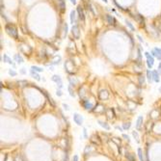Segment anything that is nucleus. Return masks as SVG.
Segmentation results:
<instances>
[{"instance_id":"1","label":"nucleus","mask_w":161,"mask_h":161,"mask_svg":"<svg viewBox=\"0 0 161 161\" xmlns=\"http://www.w3.org/2000/svg\"><path fill=\"white\" fill-rule=\"evenodd\" d=\"M5 31L7 32V34H8L10 37H12V38H14V39H15V40L18 39L17 30H16L15 26H14L13 24H10V23L6 24V26H5Z\"/></svg>"},{"instance_id":"2","label":"nucleus","mask_w":161,"mask_h":161,"mask_svg":"<svg viewBox=\"0 0 161 161\" xmlns=\"http://www.w3.org/2000/svg\"><path fill=\"white\" fill-rule=\"evenodd\" d=\"M145 56L147 58V66H148V69L152 70L154 65V57L150 54L149 52H145Z\"/></svg>"},{"instance_id":"3","label":"nucleus","mask_w":161,"mask_h":161,"mask_svg":"<svg viewBox=\"0 0 161 161\" xmlns=\"http://www.w3.org/2000/svg\"><path fill=\"white\" fill-rule=\"evenodd\" d=\"M72 35L76 40L80 39V30H79V27L76 24H73V27H72Z\"/></svg>"},{"instance_id":"4","label":"nucleus","mask_w":161,"mask_h":161,"mask_svg":"<svg viewBox=\"0 0 161 161\" xmlns=\"http://www.w3.org/2000/svg\"><path fill=\"white\" fill-rule=\"evenodd\" d=\"M51 80L57 84L58 89H62V88H63V82H62V78H61L60 75H58V74H54V75L51 77Z\"/></svg>"},{"instance_id":"5","label":"nucleus","mask_w":161,"mask_h":161,"mask_svg":"<svg viewBox=\"0 0 161 161\" xmlns=\"http://www.w3.org/2000/svg\"><path fill=\"white\" fill-rule=\"evenodd\" d=\"M83 121H84V119H83V117L81 116L80 114H78V113H73V122H74L78 126H81V125L83 124Z\"/></svg>"},{"instance_id":"6","label":"nucleus","mask_w":161,"mask_h":161,"mask_svg":"<svg viewBox=\"0 0 161 161\" xmlns=\"http://www.w3.org/2000/svg\"><path fill=\"white\" fill-rule=\"evenodd\" d=\"M151 54L155 57L157 60L161 61V48L160 47H154L151 50Z\"/></svg>"},{"instance_id":"7","label":"nucleus","mask_w":161,"mask_h":161,"mask_svg":"<svg viewBox=\"0 0 161 161\" xmlns=\"http://www.w3.org/2000/svg\"><path fill=\"white\" fill-rule=\"evenodd\" d=\"M2 60H3V62H5V63H7V64H9V65H11L13 68H15V64L14 63V61L7 55V54H4L3 55V57H2Z\"/></svg>"},{"instance_id":"8","label":"nucleus","mask_w":161,"mask_h":161,"mask_svg":"<svg viewBox=\"0 0 161 161\" xmlns=\"http://www.w3.org/2000/svg\"><path fill=\"white\" fill-rule=\"evenodd\" d=\"M80 103H82L83 107H84L87 111L92 110V108H93V105H92V104L89 102V100H87V99H82V100H80Z\"/></svg>"},{"instance_id":"9","label":"nucleus","mask_w":161,"mask_h":161,"mask_svg":"<svg viewBox=\"0 0 161 161\" xmlns=\"http://www.w3.org/2000/svg\"><path fill=\"white\" fill-rule=\"evenodd\" d=\"M76 12H77V15H78L79 19H81L82 21H84V20H85V14H84L83 9H82V7H81V6H77Z\"/></svg>"},{"instance_id":"10","label":"nucleus","mask_w":161,"mask_h":161,"mask_svg":"<svg viewBox=\"0 0 161 161\" xmlns=\"http://www.w3.org/2000/svg\"><path fill=\"white\" fill-rule=\"evenodd\" d=\"M70 20H71V23H72L73 25L76 23V12H75L74 10H72V11H71Z\"/></svg>"},{"instance_id":"11","label":"nucleus","mask_w":161,"mask_h":161,"mask_svg":"<svg viewBox=\"0 0 161 161\" xmlns=\"http://www.w3.org/2000/svg\"><path fill=\"white\" fill-rule=\"evenodd\" d=\"M143 121H144V118H143V116H139V117L137 118L136 124H135V127H136V129H137V130H140V128H141V125L143 124Z\"/></svg>"},{"instance_id":"12","label":"nucleus","mask_w":161,"mask_h":161,"mask_svg":"<svg viewBox=\"0 0 161 161\" xmlns=\"http://www.w3.org/2000/svg\"><path fill=\"white\" fill-rule=\"evenodd\" d=\"M160 73H158V71H153V77H154V82L155 83H158L160 81Z\"/></svg>"},{"instance_id":"13","label":"nucleus","mask_w":161,"mask_h":161,"mask_svg":"<svg viewBox=\"0 0 161 161\" xmlns=\"http://www.w3.org/2000/svg\"><path fill=\"white\" fill-rule=\"evenodd\" d=\"M30 75L34 78V79H36L37 81H41L42 79H41V76L39 75V73H37V72H35L34 70H30Z\"/></svg>"},{"instance_id":"14","label":"nucleus","mask_w":161,"mask_h":161,"mask_svg":"<svg viewBox=\"0 0 161 161\" xmlns=\"http://www.w3.org/2000/svg\"><path fill=\"white\" fill-rule=\"evenodd\" d=\"M44 95H45V97L47 98V100H48V102L50 103V105L51 106H53V107H55L56 106V103H55V101L53 100V98L51 97V96H49V95L47 94V92H45V91H44Z\"/></svg>"},{"instance_id":"15","label":"nucleus","mask_w":161,"mask_h":161,"mask_svg":"<svg viewBox=\"0 0 161 161\" xmlns=\"http://www.w3.org/2000/svg\"><path fill=\"white\" fill-rule=\"evenodd\" d=\"M106 20H107L108 24H110V25L116 24V19H115V17L112 16V15H106Z\"/></svg>"},{"instance_id":"16","label":"nucleus","mask_w":161,"mask_h":161,"mask_svg":"<svg viewBox=\"0 0 161 161\" xmlns=\"http://www.w3.org/2000/svg\"><path fill=\"white\" fill-rule=\"evenodd\" d=\"M14 59H15V61L17 64H23V63H24V59L22 58V56H21L20 54H15V55L14 56Z\"/></svg>"},{"instance_id":"17","label":"nucleus","mask_w":161,"mask_h":161,"mask_svg":"<svg viewBox=\"0 0 161 161\" xmlns=\"http://www.w3.org/2000/svg\"><path fill=\"white\" fill-rule=\"evenodd\" d=\"M58 4H59L60 11L62 13H65V11H66V2H65V0H58Z\"/></svg>"},{"instance_id":"18","label":"nucleus","mask_w":161,"mask_h":161,"mask_svg":"<svg viewBox=\"0 0 161 161\" xmlns=\"http://www.w3.org/2000/svg\"><path fill=\"white\" fill-rule=\"evenodd\" d=\"M97 123H98V124L101 126V127H103L104 129H106V130H110V126H109V124H107V123H104V122H102V121H97Z\"/></svg>"},{"instance_id":"19","label":"nucleus","mask_w":161,"mask_h":161,"mask_svg":"<svg viewBox=\"0 0 161 161\" xmlns=\"http://www.w3.org/2000/svg\"><path fill=\"white\" fill-rule=\"evenodd\" d=\"M147 79L148 81L150 82V83H152L153 81H154V77H153V72L149 69V70H147Z\"/></svg>"},{"instance_id":"20","label":"nucleus","mask_w":161,"mask_h":161,"mask_svg":"<svg viewBox=\"0 0 161 161\" xmlns=\"http://www.w3.org/2000/svg\"><path fill=\"white\" fill-rule=\"evenodd\" d=\"M55 58V60L54 61H52L50 64H51V66H56V65H59L60 63H61V56H55L54 57Z\"/></svg>"},{"instance_id":"21","label":"nucleus","mask_w":161,"mask_h":161,"mask_svg":"<svg viewBox=\"0 0 161 161\" xmlns=\"http://www.w3.org/2000/svg\"><path fill=\"white\" fill-rule=\"evenodd\" d=\"M137 153H138V157L140 161H145V157H144V154H143V151L141 148H138L137 150Z\"/></svg>"},{"instance_id":"22","label":"nucleus","mask_w":161,"mask_h":161,"mask_svg":"<svg viewBox=\"0 0 161 161\" xmlns=\"http://www.w3.org/2000/svg\"><path fill=\"white\" fill-rule=\"evenodd\" d=\"M125 157H126V159L128 161H135L134 155L132 154H130V153H125Z\"/></svg>"},{"instance_id":"23","label":"nucleus","mask_w":161,"mask_h":161,"mask_svg":"<svg viewBox=\"0 0 161 161\" xmlns=\"http://www.w3.org/2000/svg\"><path fill=\"white\" fill-rule=\"evenodd\" d=\"M146 78H147V77H145L143 74H140V75H139V77H138L139 84H140V85H144V84H145V82H146Z\"/></svg>"},{"instance_id":"24","label":"nucleus","mask_w":161,"mask_h":161,"mask_svg":"<svg viewBox=\"0 0 161 161\" xmlns=\"http://www.w3.org/2000/svg\"><path fill=\"white\" fill-rule=\"evenodd\" d=\"M69 81H70V86H72V87H74L77 83V80L74 77H69Z\"/></svg>"},{"instance_id":"25","label":"nucleus","mask_w":161,"mask_h":161,"mask_svg":"<svg viewBox=\"0 0 161 161\" xmlns=\"http://www.w3.org/2000/svg\"><path fill=\"white\" fill-rule=\"evenodd\" d=\"M31 69H32V70H34V71H35V72H37V73H43V72H44L43 68H40V67H38V66H32V67H31Z\"/></svg>"},{"instance_id":"26","label":"nucleus","mask_w":161,"mask_h":161,"mask_svg":"<svg viewBox=\"0 0 161 161\" xmlns=\"http://www.w3.org/2000/svg\"><path fill=\"white\" fill-rule=\"evenodd\" d=\"M136 19L138 20V22H139L140 24H144V17H143V15H136Z\"/></svg>"},{"instance_id":"27","label":"nucleus","mask_w":161,"mask_h":161,"mask_svg":"<svg viewBox=\"0 0 161 161\" xmlns=\"http://www.w3.org/2000/svg\"><path fill=\"white\" fill-rule=\"evenodd\" d=\"M125 24H126V26H127V27H129V28L131 29V31H135L134 26H133V25H132V23H131L130 21H128L127 19H125Z\"/></svg>"},{"instance_id":"28","label":"nucleus","mask_w":161,"mask_h":161,"mask_svg":"<svg viewBox=\"0 0 161 161\" xmlns=\"http://www.w3.org/2000/svg\"><path fill=\"white\" fill-rule=\"evenodd\" d=\"M68 32H69V25H68V23L66 22V23L64 24V37H67Z\"/></svg>"},{"instance_id":"29","label":"nucleus","mask_w":161,"mask_h":161,"mask_svg":"<svg viewBox=\"0 0 161 161\" xmlns=\"http://www.w3.org/2000/svg\"><path fill=\"white\" fill-rule=\"evenodd\" d=\"M132 136H133V138L136 140V142L137 143H139L140 141H139V135H138V133H137V131H132Z\"/></svg>"},{"instance_id":"30","label":"nucleus","mask_w":161,"mask_h":161,"mask_svg":"<svg viewBox=\"0 0 161 161\" xmlns=\"http://www.w3.org/2000/svg\"><path fill=\"white\" fill-rule=\"evenodd\" d=\"M68 90H69L70 95L73 96V97H74V96H75V94H74V92H73V87H72V86H69V87H68Z\"/></svg>"},{"instance_id":"31","label":"nucleus","mask_w":161,"mask_h":161,"mask_svg":"<svg viewBox=\"0 0 161 161\" xmlns=\"http://www.w3.org/2000/svg\"><path fill=\"white\" fill-rule=\"evenodd\" d=\"M130 126H131V124H130V123H124V124H123V128L125 129V130H128V129L130 128Z\"/></svg>"},{"instance_id":"32","label":"nucleus","mask_w":161,"mask_h":161,"mask_svg":"<svg viewBox=\"0 0 161 161\" xmlns=\"http://www.w3.org/2000/svg\"><path fill=\"white\" fill-rule=\"evenodd\" d=\"M8 73H9L11 76H13V77L16 76V74H17V73H16V72H15V71H14V70H12V69L8 71Z\"/></svg>"},{"instance_id":"33","label":"nucleus","mask_w":161,"mask_h":161,"mask_svg":"<svg viewBox=\"0 0 161 161\" xmlns=\"http://www.w3.org/2000/svg\"><path fill=\"white\" fill-rule=\"evenodd\" d=\"M113 2H114V4H115V5H116V7H117V8H118V9H120V10H122V11H125V10H124V8H123V7H122V6H121V5H119V4H118V3H117V1H115V0H114V1H113Z\"/></svg>"},{"instance_id":"34","label":"nucleus","mask_w":161,"mask_h":161,"mask_svg":"<svg viewBox=\"0 0 161 161\" xmlns=\"http://www.w3.org/2000/svg\"><path fill=\"white\" fill-rule=\"evenodd\" d=\"M56 95H57V96H62V95H63V93H62L61 89H57V90H56Z\"/></svg>"},{"instance_id":"35","label":"nucleus","mask_w":161,"mask_h":161,"mask_svg":"<svg viewBox=\"0 0 161 161\" xmlns=\"http://www.w3.org/2000/svg\"><path fill=\"white\" fill-rule=\"evenodd\" d=\"M62 106H63L64 110H66V111H70V106H69L68 104H66V103H63V104H62Z\"/></svg>"},{"instance_id":"36","label":"nucleus","mask_w":161,"mask_h":161,"mask_svg":"<svg viewBox=\"0 0 161 161\" xmlns=\"http://www.w3.org/2000/svg\"><path fill=\"white\" fill-rule=\"evenodd\" d=\"M83 136H84V138H86V139L88 138V135H87V129H86L85 127L83 128Z\"/></svg>"},{"instance_id":"37","label":"nucleus","mask_w":161,"mask_h":161,"mask_svg":"<svg viewBox=\"0 0 161 161\" xmlns=\"http://www.w3.org/2000/svg\"><path fill=\"white\" fill-rule=\"evenodd\" d=\"M123 137H124L125 140H127V142H129V141H130V139H129V136H128V135H126V134H123Z\"/></svg>"},{"instance_id":"38","label":"nucleus","mask_w":161,"mask_h":161,"mask_svg":"<svg viewBox=\"0 0 161 161\" xmlns=\"http://www.w3.org/2000/svg\"><path fill=\"white\" fill-rule=\"evenodd\" d=\"M19 73H21V74H26V71H25V69L24 68H22V69H20V71H19Z\"/></svg>"},{"instance_id":"39","label":"nucleus","mask_w":161,"mask_h":161,"mask_svg":"<svg viewBox=\"0 0 161 161\" xmlns=\"http://www.w3.org/2000/svg\"><path fill=\"white\" fill-rule=\"evenodd\" d=\"M78 159H79V157H78V155H77V154L73 155V161H78Z\"/></svg>"},{"instance_id":"40","label":"nucleus","mask_w":161,"mask_h":161,"mask_svg":"<svg viewBox=\"0 0 161 161\" xmlns=\"http://www.w3.org/2000/svg\"><path fill=\"white\" fill-rule=\"evenodd\" d=\"M115 127H116V129H118V130H120V131H123V130H124V128L121 127V126H119V125H117V126H115Z\"/></svg>"},{"instance_id":"41","label":"nucleus","mask_w":161,"mask_h":161,"mask_svg":"<svg viewBox=\"0 0 161 161\" xmlns=\"http://www.w3.org/2000/svg\"><path fill=\"white\" fill-rule=\"evenodd\" d=\"M64 161H69V154H68V153L65 154V160Z\"/></svg>"},{"instance_id":"42","label":"nucleus","mask_w":161,"mask_h":161,"mask_svg":"<svg viewBox=\"0 0 161 161\" xmlns=\"http://www.w3.org/2000/svg\"><path fill=\"white\" fill-rule=\"evenodd\" d=\"M137 38H138V40H139L141 43H144V40H143V39H142V38H141L139 35H137Z\"/></svg>"},{"instance_id":"43","label":"nucleus","mask_w":161,"mask_h":161,"mask_svg":"<svg viewBox=\"0 0 161 161\" xmlns=\"http://www.w3.org/2000/svg\"><path fill=\"white\" fill-rule=\"evenodd\" d=\"M157 71H158V73L161 74V63H159V66H158V68H157Z\"/></svg>"},{"instance_id":"44","label":"nucleus","mask_w":161,"mask_h":161,"mask_svg":"<svg viewBox=\"0 0 161 161\" xmlns=\"http://www.w3.org/2000/svg\"><path fill=\"white\" fill-rule=\"evenodd\" d=\"M70 1H71V3H72V4L76 5V0H70Z\"/></svg>"},{"instance_id":"45","label":"nucleus","mask_w":161,"mask_h":161,"mask_svg":"<svg viewBox=\"0 0 161 161\" xmlns=\"http://www.w3.org/2000/svg\"><path fill=\"white\" fill-rule=\"evenodd\" d=\"M102 1H103L104 3H107V2H108V0H102Z\"/></svg>"},{"instance_id":"46","label":"nucleus","mask_w":161,"mask_h":161,"mask_svg":"<svg viewBox=\"0 0 161 161\" xmlns=\"http://www.w3.org/2000/svg\"><path fill=\"white\" fill-rule=\"evenodd\" d=\"M158 90H159V92H160V93H161V86H160V87H159V89H158Z\"/></svg>"}]
</instances>
